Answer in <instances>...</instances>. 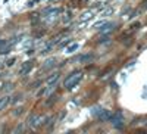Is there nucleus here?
<instances>
[{"label": "nucleus", "mask_w": 147, "mask_h": 134, "mask_svg": "<svg viewBox=\"0 0 147 134\" xmlns=\"http://www.w3.org/2000/svg\"><path fill=\"white\" fill-rule=\"evenodd\" d=\"M40 84H41V81H37V83H32V84H31V89H34V87H40Z\"/></svg>", "instance_id": "obj_21"}, {"label": "nucleus", "mask_w": 147, "mask_h": 134, "mask_svg": "<svg viewBox=\"0 0 147 134\" xmlns=\"http://www.w3.org/2000/svg\"><path fill=\"white\" fill-rule=\"evenodd\" d=\"M9 102H10V97H7V96L2 97V99H0V111H3V109H6V106L9 105Z\"/></svg>", "instance_id": "obj_10"}, {"label": "nucleus", "mask_w": 147, "mask_h": 134, "mask_svg": "<svg viewBox=\"0 0 147 134\" xmlns=\"http://www.w3.org/2000/svg\"><path fill=\"white\" fill-rule=\"evenodd\" d=\"M68 43H69V39H66V40H65L63 43H60V47H63V46H66Z\"/></svg>", "instance_id": "obj_23"}, {"label": "nucleus", "mask_w": 147, "mask_h": 134, "mask_svg": "<svg viewBox=\"0 0 147 134\" xmlns=\"http://www.w3.org/2000/svg\"><path fill=\"white\" fill-rule=\"evenodd\" d=\"M0 74H2V68H0Z\"/></svg>", "instance_id": "obj_25"}, {"label": "nucleus", "mask_w": 147, "mask_h": 134, "mask_svg": "<svg viewBox=\"0 0 147 134\" xmlns=\"http://www.w3.org/2000/svg\"><path fill=\"white\" fill-rule=\"evenodd\" d=\"M65 35H66V32H60V34H57L56 37L53 39V41H55V43H56V41H59V39H62V37H65Z\"/></svg>", "instance_id": "obj_16"}, {"label": "nucleus", "mask_w": 147, "mask_h": 134, "mask_svg": "<svg viewBox=\"0 0 147 134\" xmlns=\"http://www.w3.org/2000/svg\"><path fill=\"white\" fill-rule=\"evenodd\" d=\"M93 18V12L91 10H87V12H84V14L81 15V21H88Z\"/></svg>", "instance_id": "obj_11"}, {"label": "nucleus", "mask_w": 147, "mask_h": 134, "mask_svg": "<svg viewBox=\"0 0 147 134\" xmlns=\"http://www.w3.org/2000/svg\"><path fill=\"white\" fill-rule=\"evenodd\" d=\"M71 18H72V12H71V10H66V12H65V15H63V19H62V21L66 24V22H69V21H71Z\"/></svg>", "instance_id": "obj_13"}, {"label": "nucleus", "mask_w": 147, "mask_h": 134, "mask_svg": "<svg viewBox=\"0 0 147 134\" xmlns=\"http://www.w3.org/2000/svg\"><path fill=\"white\" fill-rule=\"evenodd\" d=\"M24 112V106H18L16 109H13V116H19Z\"/></svg>", "instance_id": "obj_14"}, {"label": "nucleus", "mask_w": 147, "mask_h": 134, "mask_svg": "<svg viewBox=\"0 0 147 134\" xmlns=\"http://www.w3.org/2000/svg\"><path fill=\"white\" fill-rule=\"evenodd\" d=\"M55 64H56V59H55V58L47 59L46 62H44V66H43V69H50V68H53V66H55Z\"/></svg>", "instance_id": "obj_9"}, {"label": "nucleus", "mask_w": 147, "mask_h": 134, "mask_svg": "<svg viewBox=\"0 0 147 134\" xmlns=\"http://www.w3.org/2000/svg\"><path fill=\"white\" fill-rule=\"evenodd\" d=\"M59 72L56 71V72H53V74H50V75H49V78H47V86H53V84L59 80Z\"/></svg>", "instance_id": "obj_7"}, {"label": "nucleus", "mask_w": 147, "mask_h": 134, "mask_svg": "<svg viewBox=\"0 0 147 134\" xmlns=\"http://www.w3.org/2000/svg\"><path fill=\"white\" fill-rule=\"evenodd\" d=\"M77 49H78V44L75 43V44H72V46H69V47H68V52L71 53V52H74V50H77Z\"/></svg>", "instance_id": "obj_18"}, {"label": "nucleus", "mask_w": 147, "mask_h": 134, "mask_svg": "<svg viewBox=\"0 0 147 134\" xmlns=\"http://www.w3.org/2000/svg\"><path fill=\"white\" fill-rule=\"evenodd\" d=\"M82 80V72L81 71H75V72H72V74H69L68 77H66V80L63 81V86L66 87V89H75L78 84H80V81Z\"/></svg>", "instance_id": "obj_1"}, {"label": "nucleus", "mask_w": 147, "mask_h": 134, "mask_svg": "<svg viewBox=\"0 0 147 134\" xmlns=\"http://www.w3.org/2000/svg\"><path fill=\"white\" fill-rule=\"evenodd\" d=\"M3 86H5V84H3V81H0V90L3 89Z\"/></svg>", "instance_id": "obj_24"}, {"label": "nucleus", "mask_w": 147, "mask_h": 134, "mask_svg": "<svg viewBox=\"0 0 147 134\" xmlns=\"http://www.w3.org/2000/svg\"><path fill=\"white\" fill-rule=\"evenodd\" d=\"M80 60H81L82 64H87V62H91V60H93V55H85V56L80 58Z\"/></svg>", "instance_id": "obj_12"}, {"label": "nucleus", "mask_w": 147, "mask_h": 134, "mask_svg": "<svg viewBox=\"0 0 147 134\" xmlns=\"http://www.w3.org/2000/svg\"><path fill=\"white\" fill-rule=\"evenodd\" d=\"M21 96H22V94H18V96H15L13 99H12V102H18V100L21 99Z\"/></svg>", "instance_id": "obj_22"}, {"label": "nucleus", "mask_w": 147, "mask_h": 134, "mask_svg": "<svg viewBox=\"0 0 147 134\" xmlns=\"http://www.w3.org/2000/svg\"><path fill=\"white\" fill-rule=\"evenodd\" d=\"M122 114L121 112H118V114H115V115H112L110 116V121H112V124L116 127V128H122Z\"/></svg>", "instance_id": "obj_3"}, {"label": "nucleus", "mask_w": 147, "mask_h": 134, "mask_svg": "<svg viewBox=\"0 0 147 134\" xmlns=\"http://www.w3.org/2000/svg\"><path fill=\"white\" fill-rule=\"evenodd\" d=\"M15 60H16L15 58H10V59H7V62H6V65H7V66H12V65L15 64Z\"/></svg>", "instance_id": "obj_20"}, {"label": "nucleus", "mask_w": 147, "mask_h": 134, "mask_svg": "<svg viewBox=\"0 0 147 134\" xmlns=\"http://www.w3.org/2000/svg\"><path fill=\"white\" fill-rule=\"evenodd\" d=\"M59 14H60V9H59V7H53V9H47V10L44 12V15H47L46 18H47V19H50V21H52V19H55V18H56V16H57Z\"/></svg>", "instance_id": "obj_4"}, {"label": "nucleus", "mask_w": 147, "mask_h": 134, "mask_svg": "<svg viewBox=\"0 0 147 134\" xmlns=\"http://www.w3.org/2000/svg\"><path fill=\"white\" fill-rule=\"evenodd\" d=\"M112 14H113V9H106L103 12V16H109V15H112Z\"/></svg>", "instance_id": "obj_19"}, {"label": "nucleus", "mask_w": 147, "mask_h": 134, "mask_svg": "<svg viewBox=\"0 0 147 134\" xmlns=\"http://www.w3.org/2000/svg\"><path fill=\"white\" fill-rule=\"evenodd\" d=\"M110 116H112V112H110V111H106V109L100 111V112H99V115H97V118H99L100 121H103V122H105V121H109V119H110Z\"/></svg>", "instance_id": "obj_6"}, {"label": "nucleus", "mask_w": 147, "mask_h": 134, "mask_svg": "<svg viewBox=\"0 0 147 134\" xmlns=\"http://www.w3.org/2000/svg\"><path fill=\"white\" fill-rule=\"evenodd\" d=\"M32 65H34L32 60H27V62L22 65V68H21V71H19V74H21V75H25V74H28V72L31 71V68H32Z\"/></svg>", "instance_id": "obj_5"}, {"label": "nucleus", "mask_w": 147, "mask_h": 134, "mask_svg": "<svg viewBox=\"0 0 147 134\" xmlns=\"http://www.w3.org/2000/svg\"><path fill=\"white\" fill-rule=\"evenodd\" d=\"M31 16H32V18H31V22H32V24L38 22V19H40V18H38V14H34V15H31Z\"/></svg>", "instance_id": "obj_17"}, {"label": "nucleus", "mask_w": 147, "mask_h": 134, "mask_svg": "<svg viewBox=\"0 0 147 134\" xmlns=\"http://www.w3.org/2000/svg\"><path fill=\"white\" fill-rule=\"evenodd\" d=\"M102 27H103V28H100V32H102V34H107L109 31H112V30H113L115 24H103Z\"/></svg>", "instance_id": "obj_8"}, {"label": "nucleus", "mask_w": 147, "mask_h": 134, "mask_svg": "<svg viewBox=\"0 0 147 134\" xmlns=\"http://www.w3.org/2000/svg\"><path fill=\"white\" fill-rule=\"evenodd\" d=\"M13 84H12V83H7V84H5V90L6 91H10V90H13Z\"/></svg>", "instance_id": "obj_15"}, {"label": "nucleus", "mask_w": 147, "mask_h": 134, "mask_svg": "<svg viewBox=\"0 0 147 134\" xmlns=\"http://www.w3.org/2000/svg\"><path fill=\"white\" fill-rule=\"evenodd\" d=\"M44 122H46V116L44 115H32L30 118L28 124L31 125V128H38V127L44 125Z\"/></svg>", "instance_id": "obj_2"}]
</instances>
